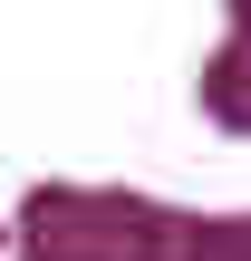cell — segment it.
<instances>
[{
    "label": "cell",
    "mask_w": 251,
    "mask_h": 261,
    "mask_svg": "<svg viewBox=\"0 0 251 261\" xmlns=\"http://www.w3.org/2000/svg\"><path fill=\"white\" fill-rule=\"evenodd\" d=\"M164 213L174 203L116 184H39L10 223V261H155Z\"/></svg>",
    "instance_id": "6da1fadb"
},
{
    "label": "cell",
    "mask_w": 251,
    "mask_h": 261,
    "mask_svg": "<svg viewBox=\"0 0 251 261\" xmlns=\"http://www.w3.org/2000/svg\"><path fill=\"white\" fill-rule=\"evenodd\" d=\"M155 261H251V213H164Z\"/></svg>",
    "instance_id": "7a4b0ae2"
},
{
    "label": "cell",
    "mask_w": 251,
    "mask_h": 261,
    "mask_svg": "<svg viewBox=\"0 0 251 261\" xmlns=\"http://www.w3.org/2000/svg\"><path fill=\"white\" fill-rule=\"evenodd\" d=\"M203 116L222 136H251V29H232L213 58H203Z\"/></svg>",
    "instance_id": "3957f363"
},
{
    "label": "cell",
    "mask_w": 251,
    "mask_h": 261,
    "mask_svg": "<svg viewBox=\"0 0 251 261\" xmlns=\"http://www.w3.org/2000/svg\"><path fill=\"white\" fill-rule=\"evenodd\" d=\"M232 29H251V0H232Z\"/></svg>",
    "instance_id": "277c9868"
},
{
    "label": "cell",
    "mask_w": 251,
    "mask_h": 261,
    "mask_svg": "<svg viewBox=\"0 0 251 261\" xmlns=\"http://www.w3.org/2000/svg\"><path fill=\"white\" fill-rule=\"evenodd\" d=\"M0 252H10V223H0Z\"/></svg>",
    "instance_id": "5b68a950"
}]
</instances>
